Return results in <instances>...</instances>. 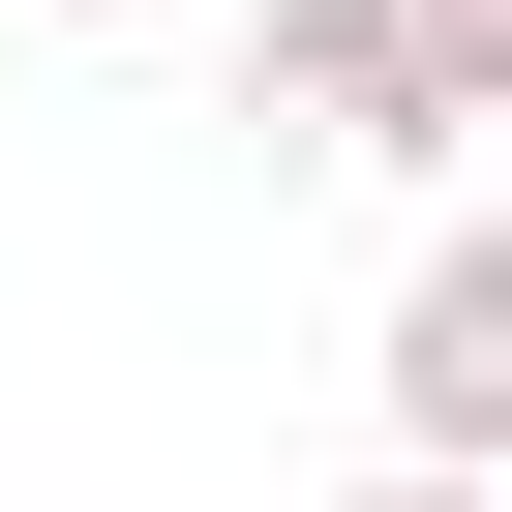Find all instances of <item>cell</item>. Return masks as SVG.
I'll return each mask as SVG.
<instances>
[{"label":"cell","mask_w":512,"mask_h":512,"mask_svg":"<svg viewBox=\"0 0 512 512\" xmlns=\"http://www.w3.org/2000/svg\"><path fill=\"white\" fill-rule=\"evenodd\" d=\"M241 121L272 151H362V181H452L512 121V61H452L422 0H272V31H241Z\"/></svg>","instance_id":"obj_1"},{"label":"cell","mask_w":512,"mask_h":512,"mask_svg":"<svg viewBox=\"0 0 512 512\" xmlns=\"http://www.w3.org/2000/svg\"><path fill=\"white\" fill-rule=\"evenodd\" d=\"M362 392H392V452H422V482H512V241H422L392 332H362Z\"/></svg>","instance_id":"obj_2"},{"label":"cell","mask_w":512,"mask_h":512,"mask_svg":"<svg viewBox=\"0 0 512 512\" xmlns=\"http://www.w3.org/2000/svg\"><path fill=\"white\" fill-rule=\"evenodd\" d=\"M332 512H512V482H422V452H392V482H332Z\"/></svg>","instance_id":"obj_3"},{"label":"cell","mask_w":512,"mask_h":512,"mask_svg":"<svg viewBox=\"0 0 512 512\" xmlns=\"http://www.w3.org/2000/svg\"><path fill=\"white\" fill-rule=\"evenodd\" d=\"M422 31H452V61H512V0H422Z\"/></svg>","instance_id":"obj_4"},{"label":"cell","mask_w":512,"mask_h":512,"mask_svg":"<svg viewBox=\"0 0 512 512\" xmlns=\"http://www.w3.org/2000/svg\"><path fill=\"white\" fill-rule=\"evenodd\" d=\"M61 31H181V0H61Z\"/></svg>","instance_id":"obj_5"}]
</instances>
